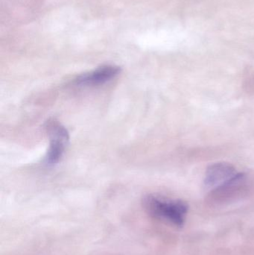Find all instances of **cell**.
<instances>
[{
	"instance_id": "6da1fadb",
	"label": "cell",
	"mask_w": 254,
	"mask_h": 255,
	"mask_svg": "<svg viewBox=\"0 0 254 255\" xmlns=\"http://www.w3.org/2000/svg\"><path fill=\"white\" fill-rule=\"evenodd\" d=\"M145 205L149 214L170 224L181 227L184 224L188 205L182 201L166 200L155 196L145 199Z\"/></svg>"
},
{
	"instance_id": "7a4b0ae2",
	"label": "cell",
	"mask_w": 254,
	"mask_h": 255,
	"mask_svg": "<svg viewBox=\"0 0 254 255\" xmlns=\"http://www.w3.org/2000/svg\"><path fill=\"white\" fill-rule=\"evenodd\" d=\"M46 128L49 133L50 142L45 157V163L47 166H54L61 160L64 155L70 136L67 128L55 121H48Z\"/></svg>"
},
{
	"instance_id": "3957f363",
	"label": "cell",
	"mask_w": 254,
	"mask_h": 255,
	"mask_svg": "<svg viewBox=\"0 0 254 255\" xmlns=\"http://www.w3.org/2000/svg\"><path fill=\"white\" fill-rule=\"evenodd\" d=\"M121 68L114 65H104L89 73L81 75L75 83L82 86H96L110 82L120 73Z\"/></svg>"
},
{
	"instance_id": "277c9868",
	"label": "cell",
	"mask_w": 254,
	"mask_h": 255,
	"mask_svg": "<svg viewBox=\"0 0 254 255\" xmlns=\"http://www.w3.org/2000/svg\"><path fill=\"white\" fill-rule=\"evenodd\" d=\"M235 168L228 163H216L207 168L204 178V186L207 189H215L237 175Z\"/></svg>"
}]
</instances>
